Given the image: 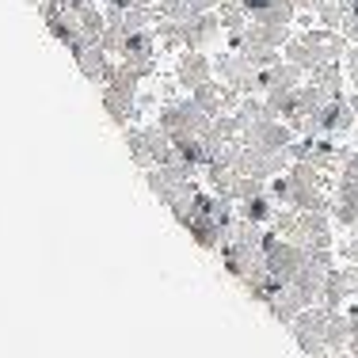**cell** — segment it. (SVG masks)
<instances>
[{
  "label": "cell",
  "mask_w": 358,
  "mask_h": 358,
  "mask_svg": "<svg viewBox=\"0 0 358 358\" xmlns=\"http://www.w3.org/2000/svg\"><path fill=\"white\" fill-rule=\"evenodd\" d=\"M191 99L199 103L202 110H206L210 118H217V115H233L236 107H241V92L233 88V84H225V80H206V84H199V88L191 92Z\"/></svg>",
  "instance_id": "obj_3"
},
{
  "label": "cell",
  "mask_w": 358,
  "mask_h": 358,
  "mask_svg": "<svg viewBox=\"0 0 358 358\" xmlns=\"http://www.w3.org/2000/svg\"><path fill=\"white\" fill-rule=\"evenodd\" d=\"M168 80L176 84L179 92L191 96L199 84L214 80V54L210 50H176L172 54V65H168Z\"/></svg>",
  "instance_id": "obj_2"
},
{
  "label": "cell",
  "mask_w": 358,
  "mask_h": 358,
  "mask_svg": "<svg viewBox=\"0 0 358 358\" xmlns=\"http://www.w3.org/2000/svg\"><path fill=\"white\" fill-rule=\"evenodd\" d=\"M331 358H355V355H331Z\"/></svg>",
  "instance_id": "obj_10"
},
{
  "label": "cell",
  "mask_w": 358,
  "mask_h": 358,
  "mask_svg": "<svg viewBox=\"0 0 358 358\" xmlns=\"http://www.w3.org/2000/svg\"><path fill=\"white\" fill-rule=\"evenodd\" d=\"M313 23H320V27H331V31L343 27V8H339V0H324L317 12H313Z\"/></svg>",
  "instance_id": "obj_7"
},
{
  "label": "cell",
  "mask_w": 358,
  "mask_h": 358,
  "mask_svg": "<svg viewBox=\"0 0 358 358\" xmlns=\"http://www.w3.org/2000/svg\"><path fill=\"white\" fill-rule=\"evenodd\" d=\"M191 4H194V8H199V12H210V8H217V4H221V0H191Z\"/></svg>",
  "instance_id": "obj_9"
},
{
  "label": "cell",
  "mask_w": 358,
  "mask_h": 358,
  "mask_svg": "<svg viewBox=\"0 0 358 358\" xmlns=\"http://www.w3.org/2000/svg\"><path fill=\"white\" fill-rule=\"evenodd\" d=\"M275 214H278V202L271 199L267 191L255 194V199H248V202H236V217L255 221V225H271V221H275Z\"/></svg>",
  "instance_id": "obj_6"
},
{
  "label": "cell",
  "mask_w": 358,
  "mask_h": 358,
  "mask_svg": "<svg viewBox=\"0 0 358 358\" xmlns=\"http://www.w3.org/2000/svg\"><path fill=\"white\" fill-rule=\"evenodd\" d=\"M73 62H76V69H80L84 80L96 84V88H103V84L110 80V69H115L110 54L99 46V42H84L80 50H73Z\"/></svg>",
  "instance_id": "obj_4"
},
{
  "label": "cell",
  "mask_w": 358,
  "mask_h": 358,
  "mask_svg": "<svg viewBox=\"0 0 358 358\" xmlns=\"http://www.w3.org/2000/svg\"><path fill=\"white\" fill-rule=\"evenodd\" d=\"M294 4H297V12H309V15H313V12L324 4V0H294Z\"/></svg>",
  "instance_id": "obj_8"
},
{
  "label": "cell",
  "mask_w": 358,
  "mask_h": 358,
  "mask_svg": "<svg viewBox=\"0 0 358 358\" xmlns=\"http://www.w3.org/2000/svg\"><path fill=\"white\" fill-rule=\"evenodd\" d=\"M347 46H351V42L343 38V31L309 23V27H294V38L286 42L282 57H286V62H294V65H301L305 73H317L320 65L343 62Z\"/></svg>",
  "instance_id": "obj_1"
},
{
  "label": "cell",
  "mask_w": 358,
  "mask_h": 358,
  "mask_svg": "<svg viewBox=\"0 0 358 358\" xmlns=\"http://www.w3.org/2000/svg\"><path fill=\"white\" fill-rule=\"evenodd\" d=\"M355 275H358V263H355Z\"/></svg>",
  "instance_id": "obj_11"
},
{
  "label": "cell",
  "mask_w": 358,
  "mask_h": 358,
  "mask_svg": "<svg viewBox=\"0 0 358 358\" xmlns=\"http://www.w3.org/2000/svg\"><path fill=\"white\" fill-rule=\"evenodd\" d=\"M244 12H248V20H255V23H286V27L297 23L294 0H244Z\"/></svg>",
  "instance_id": "obj_5"
}]
</instances>
